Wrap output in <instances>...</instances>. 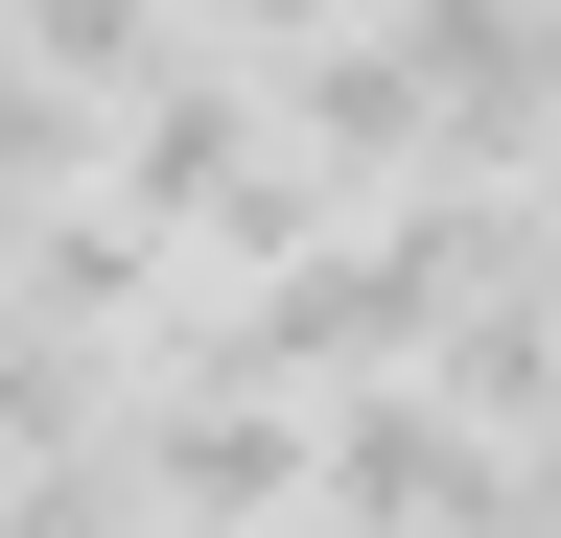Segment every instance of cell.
<instances>
[{"mask_svg":"<svg viewBox=\"0 0 561 538\" xmlns=\"http://www.w3.org/2000/svg\"><path fill=\"white\" fill-rule=\"evenodd\" d=\"M305 538H515V422H468L445 375H351L305 422Z\"/></svg>","mask_w":561,"mask_h":538,"instance_id":"6da1fadb","label":"cell"},{"mask_svg":"<svg viewBox=\"0 0 561 538\" xmlns=\"http://www.w3.org/2000/svg\"><path fill=\"white\" fill-rule=\"evenodd\" d=\"M305 422L328 398H257V375H117V468L164 538H305Z\"/></svg>","mask_w":561,"mask_h":538,"instance_id":"7a4b0ae2","label":"cell"},{"mask_svg":"<svg viewBox=\"0 0 561 538\" xmlns=\"http://www.w3.org/2000/svg\"><path fill=\"white\" fill-rule=\"evenodd\" d=\"M117 422V352H70V305L24 282V234H0V468L24 445H94Z\"/></svg>","mask_w":561,"mask_h":538,"instance_id":"3957f363","label":"cell"},{"mask_svg":"<svg viewBox=\"0 0 561 538\" xmlns=\"http://www.w3.org/2000/svg\"><path fill=\"white\" fill-rule=\"evenodd\" d=\"M0 538H164V515H140V468L94 422V445H24V468H0Z\"/></svg>","mask_w":561,"mask_h":538,"instance_id":"277c9868","label":"cell"},{"mask_svg":"<svg viewBox=\"0 0 561 538\" xmlns=\"http://www.w3.org/2000/svg\"><path fill=\"white\" fill-rule=\"evenodd\" d=\"M187 24H210V47H257V71H280V47H328V24H375V0H187Z\"/></svg>","mask_w":561,"mask_h":538,"instance_id":"5b68a950","label":"cell"}]
</instances>
